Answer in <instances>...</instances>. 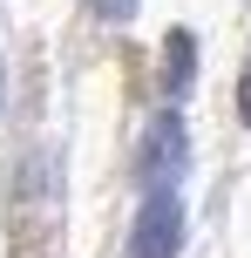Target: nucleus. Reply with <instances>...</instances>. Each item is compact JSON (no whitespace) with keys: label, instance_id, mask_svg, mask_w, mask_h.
I'll use <instances>...</instances> for the list:
<instances>
[{"label":"nucleus","instance_id":"nucleus-2","mask_svg":"<svg viewBox=\"0 0 251 258\" xmlns=\"http://www.w3.org/2000/svg\"><path fill=\"white\" fill-rule=\"evenodd\" d=\"M184 163H190L184 116H177V109H163V116L149 122V136H143V190H177Z\"/></svg>","mask_w":251,"mask_h":258},{"label":"nucleus","instance_id":"nucleus-4","mask_svg":"<svg viewBox=\"0 0 251 258\" xmlns=\"http://www.w3.org/2000/svg\"><path fill=\"white\" fill-rule=\"evenodd\" d=\"M95 14H102V21H129L136 0H95Z\"/></svg>","mask_w":251,"mask_h":258},{"label":"nucleus","instance_id":"nucleus-5","mask_svg":"<svg viewBox=\"0 0 251 258\" xmlns=\"http://www.w3.org/2000/svg\"><path fill=\"white\" fill-rule=\"evenodd\" d=\"M238 116L251 122V68H244V82H238Z\"/></svg>","mask_w":251,"mask_h":258},{"label":"nucleus","instance_id":"nucleus-3","mask_svg":"<svg viewBox=\"0 0 251 258\" xmlns=\"http://www.w3.org/2000/svg\"><path fill=\"white\" fill-rule=\"evenodd\" d=\"M190 82H197V41H190V27H170V41H163V95L184 102Z\"/></svg>","mask_w":251,"mask_h":258},{"label":"nucleus","instance_id":"nucleus-1","mask_svg":"<svg viewBox=\"0 0 251 258\" xmlns=\"http://www.w3.org/2000/svg\"><path fill=\"white\" fill-rule=\"evenodd\" d=\"M177 245H184V197L177 190H143L129 258H177Z\"/></svg>","mask_w":251,"mask_h":258}]
</instances>
